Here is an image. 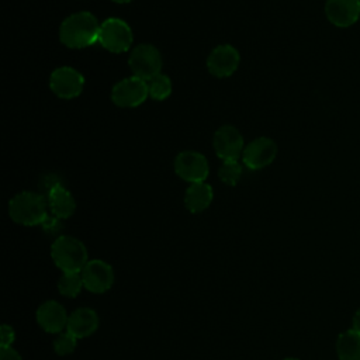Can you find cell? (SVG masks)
I'll list each match as a JSON object with an SVG mask.
<instances>
[{
	"mask_svg": "<svg viewBox=\"0 0 360 360\" xmlns=\"http://www.w3.org/2000/svg\"><path fill=\"white\" fill-rule=\"evenodd\" d=\"M100 22L89 11H77L66 17L59 27L60 42L73 49L86 48L98 42Z\"/></svg>",
	"mask_w": 360,
	"mask_h": 360,
	"instance_id": "6da1fadb",
	"label": "cell"
},
{
	"mask_svg": "<svg viewBox=\"0 0 360 360\" xmlns=\"http://www.w3.org/2000/svg\"><path fill=\"white\" fill-rule=\"evenodd\" d=\"M48 200L34 191H21L8 202L10 218L20 225H44L48 221Z\"/></svg>",
	"mask_w": 360,
	"mask_h": 360,
	"instance_id": "7a4b0ae2",
	"label": "cell"
},
{
	"mask_svg": "<svg viewBox=\"0 0 360 360\" xmlns=\"http://www.w3.org/2000/svg\"><path fill=\"white\" fill-rule=\"evenodd\" d=\"M51 256L56 267L63 273H82L89 262L84 243L69 235L58 236L53 240Z\"/></svg>",
	"mask_w": 360,
	"mask_h": 360,
	"instance_id": "3957f363",
	"label": "cell"
},
{
	"mask_svg": "<svg viewBox=\"0 0 360 360\" xmlns=\"http://www.w3.org/2000/svg\"><path fill=\"white\" fill-rule=\"evenodd\" d=\"M134 41L131 27L121 18L110 17L100 25L98 44L112 53H121L131 48Z\"/></svg>",
	"mask_w": 360,
	"mask_h": 360,
	"instance_id": "277c9868",
	"label": "cell"
},
{
	"mask_svg": "<svg viewBox=\"0 0 360 360\" xmlns=\"http://www.w3.org/2000/svg\"><path fill=\"white\" fill-rule=\"evenodd\" d=\"M162 55L159 49L152 44L136 45L129 55L128 65L134 76L143 80H149L159 75L162 70Z\"/></svg>",
	"mask_w": 360,
	"mask_h": 360,
	"instance_id": "5b68a950",
	"label": "cell"
},
{
	"mask_svg": "<svg viewBox=\"0 0 360 360\" xmlns=\"http://www.w3.org/2000/svg\"><path fill=\"white\" fill-rule=\"evenodd\" d=\"M149 97L148 82L131 76L117 82L111 90V101L121 108H132L141 105Z\"/></svg>",
	"mask_w": 360,
	"mask_h": 360,
	"instance_id": "8992f818",
	"label": "cell"
},
{
	"mask_svg": "<svg viewBox=\"0 0 360 360\" xmlns=\"http://www.w3.org/2000/svg\"><path fill=\"white\" fill-rule=\"evenodd\" d=\"M176 174L184 181L201 183L208 177L210 166L207 158L195 150L180 152L173 162Z\"/></svg>",
	"mask_w": 360,
	"mask_h": 360,
	"instance_id": "52a82bcc",
	"label": "cell"
},
{
	"mask_svg": "<svg viewBox=\"0 0 360 360\" xmlns=\"http://www.w3.org/2000/svg\"><path fill=\"white\" fill-rule=\"evenodd\" d=\"M83 87L84 77L75 68L60 66L55 69L49 76V89L59 98H75L82 94Z\"/></svg>",
	"mask_w": 360,
	"mask_h": 360,
	"instance_id": "ba28073f",
	"label": "cell"
},
{
	"mask_svg": "<svg viewBox=\"0 0 360 360\" xmlns=\"http://www.w3.org/2000/svg\"><path fill=\"white\" fill-rule=\"evenodd\" d=\"M212 145L217 156L224 160H238L242 155L243 136L233 125H222L219 127L212 138Z\"/></svg>",
	"mask_w": 360,
	"mask_h": 360,
	"instance_id": "9c48e42d",
	"label": "cell"
},
{
	"mask_svg": "<svg viewBox=\"0 0 360 360\" xmlns=\"http://www.w3.org/2000/svg\"><path fill=\"white\" fill-rule=\"evenodd\" d=\"M276 155V142L267 136H259L245 146L242 152V159L246 167H249L250 170H259L273 163Z\"/></svg>",
	"mask_w": 360,
	"mask_h": 360,
	"instance_id": "30bf717a",
	"label": "cell"
},
{
	"mask_svg": "<svg viewBox=\"0 0 360 360\" xmlns=\"http://www.w3.org/2000/svg\"><path fill=\"white\" fill-rule=\"evenodd\" d=\"M240 55L236 48L229 44L215 46L207 58V69L215 77H228L233 75L239 66Z\"/></svg>",
	"mask_w": 360,
	"mask_h": 360,
	"instance_id": "8fae6325",
	"label": "cell"
},
{
	"mask_svg": "<svg viewBox=\"0 0 360 360\" xmlns=\"http://www.w3.org/2000/svg\"><path fill=\"white\" fill-rule=\"evenodd\" d=\"M82 280L86 290L90 292L101 294L111 288L114 283L112 267L103 260H90L82 270Z\"/></svg>",
	"mask_w": 360,
	"mask_h": 360,
	"instance_id": "7c38bea8",
	"label": "cell"
},
{
	"mask_svg": "<svg viewBox=\"0 0 360 360\" xmlns=\"http://www.w3.org/2000/svg\"><path fill=\"white\" fill-rule=\"evenodd\" d=\"M325 14L335 27L347 28L360 17V0H326Z\"/></svg>",
	"mask_w": 360,
	"mask_h": 360,
	"instance_id": "4fadbf2b",
	"label": "cell"
},
{
	"mask_svg": "<svg viewBox=\"0 0 360 360\" xmlns=\"http://www.w3.org/2000/svg\"><path fill=\"white\" fill-rule=\"evenodd\" d=\"M68 314L56 301H45L37 309V321L39 326L49 333H59L68 325Z\"/></svg>",
	"mask_w": 360,
	"mask_h": 360,
	"instance_id": "5bb4252c",
	"label": "cell"
},
{
	"mask_svg": "<svg viewBox=\"0 0 360 360\" xmlns=\"http://www.w3.org/2000/svg\"><path fill=\"white\" fill-rule=\"evenodd\" d=\"M48 207L51 212L58 219H65L73 215L76 210V201L69 190H66L60 183L53 184L46 194Z\"/></svg>",
	"mask_w": 360,
	"mask_h": 360,
	"instance_id": "9a60e30c",
	"label": "cell"
},
{
	"mask_svg": "<svg viewBox=\"0 0 360 360\" xmlns=\"http://www.w3.org/2000/svg\"><path fill=\"white\" fill-rule=\"evenodd\" d=\"M98 326V316L94 309L79 308L69 315L66 330L75 335L77 339H83L96 332Z\"/></svg>",
	"mask_w": 360,
	"mask_h": 360,
	"instance_id": "2e32d148",
	"label": "cell"
},
{
	"mask_svg": "<svg viewBox=\"0 0 360 360\" xmlns=\"http://www.w3.org/2000/svg\"><path fill=\"white\" fill-rule=\"evenodd\" d=\"M212 197L214 193L210 184H207L205 181L191 183L184 193V205L190 212L197 214L210 207Z\"/></svg>",
	"mask_w": 360,
	"mask_h": 360,
	"instance_id": "e0dca14e",
	"label": "cell"
},
{
	"mask_svg": "<svg viewBox=\"0 0 360 360\" xmlns=\"http://www.w3.org/2000/svg\"><path fill=\"white\" fill-rule=\"evenodd\" d=\"M336 352L340 360H360V332L349 329L339 335Z\"/></svg>",
	"mask_w": 360,
	"mask_h": 360,
	"instance_id": "ac0fdd59",
	"label": "cell"
},
{
	"mask_svg": "<svg viewBox=\"0 0 360 360\" xmlns=\"http://www.w3.org/2000/svg\"><path fill=\"white\" fill-rule=\"evenodd\" d=\"M148 90L150 98L162 101L172 94V80L169 76L159 73L148 80Z\"/></svg>",
	"mask_w": 360,
	"mask_h": 360,
	"instance_id": "d6986e66",
	"label": "cell"
},
{
	"mask_svg": "<svg viewBox=\"0 0 360 360\" xmlns=\"http://www.w3.org/2000/svg\"><path fill=\"white\" fill-rule=\"evenodd\" d=\"M83 280L80 273H63L58 281V290L62 295L73 298L83 288Z\"/></svg>",
	"mask_w": 360,
	"mask_h": 360,
	"instance_id": "ffe728a7",
	"label": "cell"
},
{
	"mask_svg": "<svg viewBox=\"0 0 360 360\" xmlns=\"http://www.w3.org/2000/svg\"><path fill=\"white\" fill-rule=\"evenodd\" d=\"M218 176L222 183L228 186H236L242 177V166L238 160H224L218 170Z\"/></svg>",
	"mask_w": 360,
	"mask_h": 360,
	"instance_id": "44dd1931",
	"label": "cell"
},
{
	"mask_svg": "<svg viewBox=\"0 0 360 360\" xmlns=\"http://www.w3.org/2000/svg\"><path fill=\"white\" fill-rule=\"evenodd\" d=\"M77 343V338L72 335L69 330L59 333L58 338L53 340V349L59 356H66L70 354Z\"/></svg>",
	"mask_w": 360,
	"mask_h": 360,
	"instance_id": "7402d4cb",
	"label": "cell"
},
{
	"mask_svg": "<svg viewBox=\"0 0 360 360\" xmlns=\"http://www.w3.org/2000/svg\"><path fill=\"white\" fill-rule=\"evenodd\" d=\"M0 335H1V338H0V340H1V347H10L11 346V343L14 342V338H15V333H14V330H13V328L11 326H8V325H1V329H0Z\"/></svg>",
	"mask_w": 360,
	"mask_h": 360,
	"instance_id": "603a6c76",
	"label": "cell"
},
{
	"mask_svg": "<svg viewBox=\"0 0 360 360\" xmlns=\"http://www.w3.org/2000/svg\"><path fill=\"white\" fill-rule=\"evenodd\" d=\"M0 360H22L18 352L10 347H1L0 349Z\"/></svg>",
	"mask_w": 360,
	"mask_h": 360,
	"instance_id": "cb8c5ba5",
	"label": "cell"
},
{
	"mask_svg": "<svg viewBox=\"0 0 360 360\" xmlns=\"http://www.w3.org/2000/svg\"><path fill=\"white\" fill-rule=\"evenodd\" d=\"M352 329L360 332V308L356 311L354 316H353V325H352Z\"/></svg>",
	"mask_w": 360,
	"mask_h": 360,
	"instance_id": "d4e9b609",
	"label": "cell"
},
{
	"mask_svg": "<svg viewBox=\"0 0 360 360\" xmlns=\"http://www.w3.org/2000/svg\"><path fill=\"white\" fill-rule=\"evenodd\" d=\"M111 1L120 3V4H125V3H129V1H132V0H111Z\"/></svg>",
	"mask_w": 360,
	"mask_h": 360,
	"instance_id": "484cf974",
	"label": "cell"
},
{
	"mask_svg": "<svg viewBox=\"0 0 360 360\" xmlns=\"http://www.w3.org/2000/svg\"><path fill=\"white\" fill-rule=\"evenodd\" d=\"M284 360H298V359H294V357H288V359H284Z\"/></svg>",
	"mask_w": 360,
	"mask_h": 360,
	"instance_id": "4316f807",
	"label": "cell"
}]
</instances>
